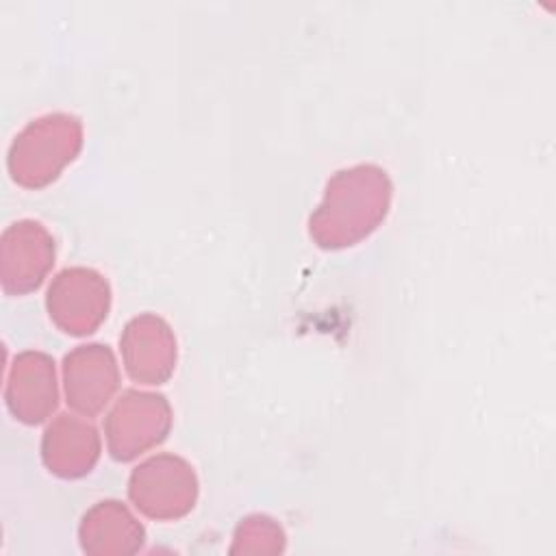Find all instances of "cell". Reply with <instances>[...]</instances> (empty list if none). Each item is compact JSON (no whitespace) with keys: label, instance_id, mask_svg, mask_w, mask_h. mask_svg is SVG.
Listing matches in <instances>:
<instances>
[{"label":"cell","instance_id":"5","mask_svg":"<svg viewBox=\"0 0 556 556\" xmlns=\"http://www.w3.org/2000/svg\"><path fill=\"white\" fill-rule=\"evenodd\" d=\"M46 306L50 319L67 334H91L111 306V289L104 276L87 267L63 269L50 285Z\"/></svg>","mask_w":556,"mask_h":556},{"label":"cell","instance_id":"2","mask_svg":"<svg viewBox=\"0 0 556 556\" xmlns=\"http://www.w3.org/2000/svg\"><path fill=\"white\" fill-rule=\"evenodd\" d=\"M80 146L83 126L78 117L50 113L33 119L11 143L7 159L11 178L28 189L46 187L76 159Z\"/></svg>","mask_w":556,"mask_h":556},{"label":"cell","instance_id":"12","mask_svg":"<svg viewBox=\"0 0 556 556\" xmlns=\"http://www.w3.org/2000/svg\"><path fill=\"white\" fill-rule=\"evenodd\" d=\"M282 547H285V534L280 526L265 515H252L239 523L235 532V545L230 547V552L232 554L237 552L274 554V552H282Z\"/></svg>","mask_w":556,"mask_h":556},{"label":"cell","instance_id":"11","mask_svg":"<svg viewBox=\"0 0 556 556\" xmlns=\"http://www.w3.org/2000/svg\"><path fill=\"white\" fill-rule=\"evenodd\" d=\"M80 545L87 554H132L143 545V526L130 510L115 502H98L80 523Z\"/></svg>","mask_w":556,"mask_h":556},{"label":"cell","instance_id":"1","mask_svg":"<svg viewBox=\"0 0 556 556\" xmlns=\"http://www.w3.org/2000/svg\"><path fill=\"white\" fill-rule=\"evenodd\" d=\"M391 204V180L376 165H354L337 172L321 204L311 215V237L319 248L356 245L384 219Z\"/></svg>","mask_w":556,"mask_h":556},{"label":"cell","instance_id":"3","mask_svg":"<svg viewBox=\"0 0 556 556\" xmlns=\"http://www.w3.org/2000/svg\"><path fill=\"white\" fill-rule=\"evenodd\" d=\"M128 495L150 519H178L195 504L198 478L185 458L159 454L130 473Z\"/></svg>","mask_w":556,"mask_h":556},{"label":"cell","instance_id":"8","mask_svg":"<svg viewBox=\"0 0 556 556\" xmlns=\"http://www.w3.org/2000/svg\"><path fill=\"white\" fill-rule=\"evenodd\" d=\"M67 404L80 415H98L119 382V369L109 345H78L63 361Z\"/></svg>","mask_w":556,"mask_h":556},{"label":"cell","instance_id":"7","mask_svg":"<svg viewBox=\"0 0 556 556\" xmlns=\"http://www.w3.org/2000/svg\"><path fill=\"white\" fill-rule=\"evenodd\" d=\"M128 376L143 384L165 382L176 363V339L165 319L143 313L130 319L119 337Z\"/></svg>","mask_w":556,"mask_h":556},{"label":"cell","instance_id":"9","mask_svg":"<svg viewBox=\"0 0 556 556\" xmlns=\"http://www.w3.org/2000/svg\"><path fill=\"white\" fill-rule=\"evenodd\" d=\"M4 400L15 419L35 426L41 424L59 402L54 361L43 352H22L15 356Z\"/></svg>","mask_w":556,"mask_h":556},{"label":"cell","instance_id":"6","mask_svg":"<svg viewBox=\"0 0 556 556\" xmlns=\"http://www.w3.org/2000/svg\"><path fill=\"white\" fill-rule=\"evenodd\" d=\"M54 265V239L43 224L22 219L2 232L0 276L11 295L35 291Z\"/></svg>","mask_w":556,"mask_h":556},{"label":"cell","instance_id":"4","mask_svg":"<svg viewBox=\"0 0 556 556\" xmlns=\"http://www.w3.org/2000/svg\"><path fill=\"white\" fill-rule=\"evenodd\" d=\"M172 426V408L161 393L126 391L104 421L106 445L115 460H132L159 445Z\"/></svg>","mask_w":556,"mask_h":556},{"label":"cell","instance_id":"10","mask_svg":"<svg viewBox=\"0 0 556 556\" xmlns=\"http://www.w3.org/2000/svg\"><path fill=\"white\" fill-rule=\"evenodd\" d=\"M100 456L98 430L74 415H59L43 432L41 458L61 478H80Z\"/></svg>","mask_w":556,"mask_h":556}]
</instances>
